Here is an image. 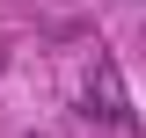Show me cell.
I'll use <instances>...</instances> for the list:
<instances>
[{
  "mask_svg": "<svg viewBox=\"0 0 146 138\" xmlns=\"http://www.w3.org/2000/svg\"><path fill=\"white\" fill-rule=\"evenodd\" d=\"M88 116L131 131V102H124V80H117V66H110V58H95V73H88Z\"/></svg>",
  "mask_w": 146,
  "mask_h": 138,
  "instance_id": "obj_1",
  "label": "cell"
}]
</instances>
